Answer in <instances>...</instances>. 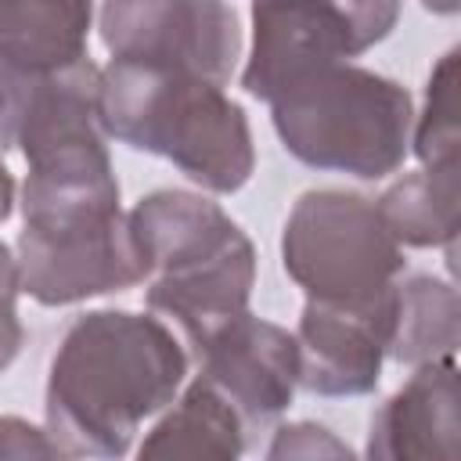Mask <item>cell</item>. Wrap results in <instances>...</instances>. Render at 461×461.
<instances>
[{
    "mask_svg": "<svg viewBox=\"0 0 461 461\" xmlns=\"http://www.w3.org/2000/svg\"><path fill=\"white\" fill-rule=\"evenodd\" d=\"M187 357L148 313L94 310L61 339L47 378V432L61 457H122L144 425L173 403Z\"/></svg>",
    "mask_w": 461,
    "mask_h": 461,
    "instance_id": "6da1fadb",
    "label": "cell"
},
{
    "mask_svg": "<svg viewBox=\"0 0 461 461\" xmlns=\"http://www.w3.org/2000/svg\"><path fill=\"white\" fill-rule=\"evenodd\" d=\"M97 119L108 137L169 158L212 194H234L256 169L241 104L205 76L112 58L97 83Z\"/></svg>",
    "mask_w": 461,
    "mask_h": 461,
    "instance_id": "7a4b0ae2",
    "label": "cell"
},
{
    "mask_svg": "<svg viewBox=\"0 0 461 461\" xmlns=\"http://www.w3.org/2000/svg\"><path fill=\"white\" fill-rule=\"evenodd\" d=\"M267 104L285 151L313 169L382 180L411 151V94L396 79L349 61L299 76Z\"/></svg>",
    "mask_w": 461,
    "mask_h": 461,
    "instance_id": "3957f363",
    "label": "cell"
},
{
    "mask_svg": "<svg viewBox=\"0 0 461 461\" xmlns=\"http://www.w3.org/2000/svg\"><path fill=\"white\" fill-rule=\"evenodd\" d=\"M281 263L306 299L371 306L400 281L403 245L385 230L371 198L306 191L285 220Z\"/></svg>",
    "mask_w": 461,
    "mask_h": 461,
    "instance_id": "277c9868",
    "label": "cell"
},
{
    "mask_svg": "<svg viewBox=\"0 0 461 461\" xmlns=\"http://www.w3.org/2000/svg\"><path fill=\"white\" fill-rule=\"evenodd\" d=\"M400 22V0H252V54L241 86L270 101L299 76L349 61Z\"/></svg>",
    "mask_w": 461,
    "mask_h": 461,
    "instance_id": "5b68a950",
    "label": "cell"
},
{
    "mask_svg": "<svg viewBox=\"0 0 461 461\" xmlns=\"http://www.w3.org/2000/svg\"><path fill=\"white\" fill-rule=\"evenodd\" d=\"M18 288L43 306H68L148 281V259L130 212L25 223L18 234Z\"/></svg>",
    "mask_w": 461,
    "mask_h": 461,
    "instance_id": "8992f818",
    "label": "cell"
},
{
    "mask_svg": "<svg viewBox=\"0 0 461 461\" xmlns=\"http://www.w3.org/2000/svg\"><path fill=\"white\" fill-rule=\"evenodd\" d=\"M101 40L119 61L227 83L241 58V25L227 0H104Z\"/></svg>",
    "mask_w": 461,
    "mask_h": 461,
    "instance_id": "52a82bcc",
    "label": "cell"
},
{
    "mask_svg": "<svg viewBox=\"0 0 461 461\" xmlns=\"http://www.w3.org/2000/svg\"><path fill=\"white\" fill-rule=\"evenodd\" d=\"M205 378L241 418L245 432L281 418L299 385V346L285 328L241 313L198 349Z\"/></svg>",
    "mask_w": 461,
    "mask_h": 461,
    "instance_id": "ba28073f",
    "label": "cell"
},
{
    "mask_svg": "<svg viewBox=\"0 0 461 461\" xmlns=\"http://www.w3.org/2000/svg\"><path fill=\"white\" fill-rule=\"evenodd\" d=\"M389 328H393V292L371 306H339V303L306 299L295 331L299 385L317 396L371 393L389 357Z\"/></svg>",
    "mask_w": 461,
    "mask_h": 461,
    "instance_id": "9c48e42d",
    "label": "cell"
},
{
    "mask_svg": "<svg viewBox=\"0 0 461 461\" xmlns=\"http://www.w3.org/2000/svg\"><path fill=\"white\" fill-rule=\"evenodd\" d=\"M461 450V396L454 357L418 364L393 393L367 432V457L378 461H454Z\"/></svg>",
    "mask_w": 461,
    "mask_h": 461,
    "instance_id": "30bf717a",
    "label": "cell"
},
{
    "mask_svg": "<svg viewBox=\"0 0 461 461\" xmlns=\"http://www.w3.org/2000/svg\"><path fill=\"white\" fill-rule=\"evenodd\" d=\"M252 285H256V249L241 230L230 245L216 249L212 256L148 277V306L176 321L180 331L198 349L220 328L249 313Z\"/></svg>",
    "mask_w": 461,
    "mask_h": 461,
    "instance_id": "8fae6325",
    "label": "cell"
},
{
    "mask_svg": "<svg viewBox=\"0 0 461 461\" xmlns=\"http://www.w3.org/2000/svg\"><path fill=\"white\" fill-rule=\"evenodd\" d=\"M94 0H0V54L32 72L86 58Z\"/></svg>",
    "mask_w": 461,
    "mask_h": 461,
    "instance_id": "7c38bea8",
    "label": "cell"
},
{
    "mask_svg": "<svg viewBox=\"0 0 461 461\" xmlns=\"http://www.w3.org/2000/svg\"><path fill=\"white\" fill-rule=\"evenodd\" d=\"M245 450V425L234 407L205 382L194 378L180 400L144 436L140 457H223L234 461Z\"/></svg>",
    "mask_w": 461,
    "mask_h": 461,
    "instance_id": "4fadbf2b",
    "label": "cell"
},
{
    "mask_svg": "<svg viewBox=\"0 0 461 461\" xmlns=\"http://www.w3.org/2000/svg\"><path fill=\"white\" fill-rule=\"evenodd\" d=\"M457 205H461L457 162L421 166L418 173L400 176L375 202L385 230L400 245H414V249L443 245L450 256L457 241Z\"/></svg>",
    "mask_w": 461,
    "mask_h": 461,
    "instance_id": "5bb4252c",
    "label": "cell"
},
{
    "mask_svg": "<svg viewBox=\"0 0 461 461\" xmlns=\"http://www.w3.org/2000/svg\"><path fill=\"white\" fill-rule=\"evenodd\" d=\"M461 339L457 288L432 274H414L393 288L389 357L400 364H429L454 357Z\"/></svg>",
    "mask_w": 461,
    "mask_h": 461,
    "instance_id": "9a60e30c",
    "label": "cell"
},
{
    "mask_svg": "<svg viewBox=\"0 0 461 461\" xmlns=\"http://www.w3.org/2000/svg\"><path fill=\"white\" fill-rule=\"evenodd\" d=\"M411 144L421 166L457 162L461 115H457V50H447L425 86V108L411 126Z\"/></svg>",
    "mask_w": 461,
    "mask_h": 461,
    "instance_id": "2e32d148",
    "label": "cell"
},
{
    "mask_svg": "<svg viewBox=\"0 0 461 461\" xmlns=\"http://www.w3.org/2000/svg\"><path fill=\"white\" fill-rule=\"evenodd\" d=\"M43 76L47 72L22 68V65H14L11 58L0 54V155L18 148V130H22L25 108H29Z\"/></svg>",
    "mask_w": 461,
    "mask_h": 461,
    "instance_id": "e0dca14e",
    "label": "cell"
},
{
    "mask_svg": "<svg viewBox=\"0 0 461 461\" xmlns=\"http://www.w3.org/2000/svg\"><path fill=\"white\" fill-rule=\"evenodd\" d=\"M353 450L317 421H292L274 432L267 457H349Z\"/></svg>",
    "mask_w": 461,
    "mask_h": 461,
    "instance_id": "ac0fdd59",
    "label": "cell"
},
{
    "mask_svg": "<svg viewBox=\"0 0 461 461\" xmlns=\"http://www.w3.org/2000/svg\"><path fill=\"white\" fill-rule=\"evenodd\" d=\"M0 457H61L47 429H36L25 418H0Z\"/></svg>",
    "mask_w": 461,
    "mask_h": 461,
    "instance_id": "d6986e66",
    "label": "cell"
},
{
    "mask_svg": "<svg viewBox=\"0 0 461 461\" xmlns=\"http://www.w3.org/2000/svg\"><path fill=\"white\" fill-rule=\"evenodd\" d=\"M14 288H0V375L14 364L18 349H22V321H18V310H14Z\"/></svg>",
    "mask_w": 461,
    "mask_h": 461,
    "instance_id": "ffe728a7",
    "label": "cell"
},
{
    "mask_svg": "<svg viewBox=\"0 0 461 461\" xmlns=\"http://www.w3.org/2000/svg\"><path fill=\"white\" fill-rule=\"evenodd\" d=\"M0 288H14V292H22L18 288V259H14V252L0 241Z\"/></svg>",
    "mask_w": 461,
    "mask_h": 461,
    "instance_id": "44dd1931",
    "label": "cell"
},
{
    "mask_svg": "<svg viewBox=\"0 0 461 461\" xmlns=\"http://www.w3.org/2000/svg\"><path fill=\"white\" fill-rule=\"evenodd\" d=\"M11 209H14V176H11L7 166L0 162V223L11 216Z\"/></svg>",
    "mask_w": 461,
    "mask_h": 461,
    "instance_id": "7402d4cb",
    "label": "cell"
},
{
    "mask_svg": "<svg viewBox=\"0 0 461 461\" xmlns=\"http://www.w3.org/2000/svg\"><path fill=\"white\" fill-rule=\"evenodd\" d=\"M421 4L436 14H457L461 11V0H421Z\"/></svg>",
    "mask_w": 461,
    "mask_h": 461,
    "instance_id": "603a6c76",
    "label": "cell"
}]
</instances>
